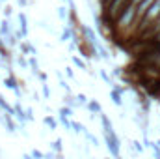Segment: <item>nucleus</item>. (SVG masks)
<instances>
[{
	"instance_id": "nucleus-1",
	"label": "nucleus",
	"mask_w": 160,
	"mask_h": 159,
	"mask_svg": "<svg viewBox=\"0 0 160 159\" xmlns=\"http://www.w3.org/2000/svg\"><path fill=\"white\" fill-rule=\"evenodd\" d=\"M136 19H138V8H136V4H130V6L119 15V19L116 21V28L121 30V32H125V30H128V28L134 25Z\"/></svg>"
},
{
	"instance_id": "nucleus-2",
	"label": "nucleus",
	"mask_w": 160,
	"mask_h": 159,
	"mask_svg": "<svg viewBox=\"0 0 160 159\" xmlns=\"http://www.w3.org/2000/svg\"><path fill=\"white\" fill-rule=\"evenodd\" d=\"M160 17V0H155L153 4H151V8L147 9V13H145V17L142 19V26H140V34L142 32H145V30H149V28H153V25L158 21Z\"/></svg>"
},
{
	"instance_id": "nucleus-3",
	"label": "nucleus",
	"mask_w": 160,
	"mask_h": 159,
	"mask_svg": "<svg viewBox=\"0 0 160 159\" xmlns=\"http://www.w3.org/2000/svg\"><path fill=\"white\" fill-rule=\"evenodd\" d=\"M104 140H106L108 152L114 156V159H118L119 157V139H118L116 131H112V133H104Z\"/></svg>"
},
{
	"instance_id": "nucleus-4",
	"label": "nucleus",
	"mask_w": 160,
	"mask_h": 159,
	"mask_svg": "<svg viewBox=\"0 0 160 159\" xmlns=\"http://www.w3.org/2000/svg\"><path fill=\"white\" fill-rule=\"evenodd\" d=\"M17 21H19V30H21V34H22V38H26L28 36V17H26V13H19L17 15Z\"/></svg>"
},
{
	"instance_id": "nucleus-5",
	"label": "nucleus",
	"mask_w": 160,
	"mask_h": 159,
	"mask_svg": "<svg viewBox=\"0 0 160 159\" xmlns=\"http://www.w3.org/2000/svg\"><path fill=\"white\" fill-rule=\"evenodd\" d=\"M15 118L21 122V125H24L26 122H28V116H26V111L21 107V103H17L15 105Z\"/></svg>"
},
{
	"instance_id": "nucleus-6",
	"label": "nucleus",
	"mask_w": 160,
	"mask_h": 159,
	"mask_svg": "<svg viewBox=\"0 0 160 159\" xmlns=\"http://www.w3.org/2000/svg\"><path fill=\"white\" fill-rule=\"evenodd\" d=\"M9 36H13L11 34V25H9V21L6 19V21H2L0 23V38H9Z\"/></svg>"
},
{
	"instance_id": "nucleus-7",
	"label": "nucleus",
	"mask_w": 160,
	"mask_h": 159,
	"mask_svg": "<svg viewBox=\"0 0 160 159\" xmlns=\"http://www.w3.org/2000/svg\"><path fill=\"white\" fill-rule=\"evenodd\" d=\"M75 36H77V34H75V30H73L71 26H65V28L62 30V36H60V40L65 43V41H71Z\"/></svg>"
},
{
	"instance_id": "nucleus-8",
	"label": "nucleus",
	"mask_w": 160,
	"mask_h": 159,
	"mask_svg": "<svg viewBox=\"0 0 160 159\" xmlns=\"http://www.w3.org/2000/svg\"><path fill=\"white\" fill-rule=\"evenodd\" d=\"M0 107L4 109V112H6V114H11V116H15V107H11V105L6 101V97H4L2 94H0Z\"/></svg>"
},
{
	"instance_id": "nucleus-9",
	"label": "nucleus",
	"mask_w": 160,
	"mask_h": 159,
	"mask_svg": "<svg viewBox=\"0 0 160 159\" xmlns=\"http://www.w3.org/2000/svg\"><path fill=\"white\" fill-rule=\"evenodd\" d=\"M101 116V123H102V129H104V133H112L114 131V127H112V122H110V118L102 112V114H99Z\"/></svg>"
},
{
	"instance_id": "nucleus-10",
	"label": "nucleus",
	"mask_w": 160,
	"mask_h": 159,
	"mask_svg": "<svg viewBox=\"0 0 160 159\" xmlns=\"http://www.w3.org/2000/svg\"><path fill=\"white\" fill-rule=\"evenodd\" d=\"M69 15H71V9H69L67 6H60V8H58V17H60L62 23L69 21Z\"/></svg>"
},
{
	"instance_id": "nucleus-11",
	"label": "nucleus",
	"mask_w": 160,
	"mask_h": 159,
	"mask_svg": "<svg viewBox=\"0 0 160 159\" xmlns=\"http://www.w3.org/2000/svg\"><path fill=\"white\" fill-rule=\"evenodd\" d=\"M88 111H89V112H93V114H102L101 103H99V101H95V99H91V101L88 103Z\"/></svg>"
},
{
	"instance_id": "nucleus-12",
	"label": "nucleus",
	"mask_w": 160,
	"mask_h": 159,
	"mask_svg": "<svg viewBox=\"0 0 160 159\" xmlns=\"http://www.w3.org/2000/svg\"><path fill=\"white\" fill-rule=\"evenodd\" d=\"M110 99H112V101H114V105H118V107H121V105H123L121 92H119V90H116V88H112V90H110Z\"/></svg>"
},
{
	"instance_id": "nucleus-13",
	"label": "nucleus",
	"mask_w": 160,
	"mask_h": 159,
	"mask_svg": "<svg viewBox=\"0 0 160 159\" xmlns=\"http://www.w3.org/2000/svg\"><path fill=\"white\" fill-rule=\"evenodd\" d=\"M4 86H6V88H9V90H13V92H15V90L19 88V84H17V80H15V77H11V75L4 79Z\"/></svg>"
},
{
	"instance_id": "nucleus-14",
	"label": "nucleus",
	"mask_w": 160,
	"mask_h": 159,
	"mask_svg": "<svg viewBox=\"0 0 160 159\" xmlns=\"http://www.w3.org/2000/svg\"><path fill=\"white\" fill-rule=\"evenodd\" d=\"M28 64H30V69H32V73H34V75H39L41 69H39V62H38V58H36V56H32V58L28 60Z\"/></svg>"
},
{
	"instance_id": "nucleus-15",
	"label": "nucleus",
	"mask_w": 160,
	"mask_h": 159,
	"mask_svg": "<svg viewBox=\"0 0 160 159\" xmlns=\"http://www.w3.org/2000/svg\"><path fill=\"white\" fill-rule=\"evenodd\" d=\"M4 127L9 131V133H15L17 129H15V123H13V120H11V114H6V120H4Z\"/></svg>"
},
{
	"instance_id": "nucleus-16",
	"label": "nucleus",
	"mask_w": 160,
	"mask_h": 159,
	"mask_svg": "<svg viewBox=\"0 0 160 159\" xmlns=\"http://www.w3.org/2000/svg\"><path fill=\"white\" fill-rule=\"evenodd\" d=\"M21 51H22L24 54H28V52H30V54H38V52H36V49H34L30 43H26V41H22V43H21Z\"/></svg>"
},
{
	"instance_id": "nucleus-17",
	"label": "nucleus",
	"mask_w": 160,
	"mask_h": 159,
	"mask_svg": "<svg viewBox=\"0 0 160 159\" xmlns=\"http://www.w3.org/2000/svg\"><path fill=\"white\" fill-rule=\"evenodd\" d=\"M73 64H75L77 68H80V69H88V66H86V62H84V60H82L80 56H77V54L73 56Z\"/></svg>"
},
{
	"instance_id": "nucleus-18",
	"label": "nucleus",
	"mask_w": 160,
	"mask_h": 159,
	"mask_svg": "<svg viewBox=\"0 0 160 159\" xmlns=\"http://www.w3.org/2000/svg\"><path fill=\"white\" fill-rule=\"evenodd\" d=\"M43 122H45V125H47V127H50V129H56V127H58L56 120L50 118V116H45V118H43Z\"/></svg>"
},
{
	"instance_id": "nucleus-19",
	"label": "nucleus",
	"mask_w": 160,
	"mask_h": 159,
	"mask_svg": "<svg viewBox=\"0 0 160 159\" xmlns=\"http://www.w3.org/2000/svg\"><path fill=\"white\" fill-rule=\"evenodd\" d=\"M50 148H52V152L60 154V152H62V139H56V140L50 144Z\"/></svg>"
},
{
	"instance_id": "nucleus-20",
	"label": "nucleus",
	"mask_w": 160,
	"mask_h": 159,
	"mask_svg": "<svg viewBox=\"0 0 160 159\" xmlns=\"http://www.w3.org/2000/svg\"><path fill=\"white\" fill-rule=\"evenodd\" d=\"M73 131H75V133H84V135L88 133L86 127H84L82 123H78V122H73Z\"/></svg>"
},
{
	"instance_id": "nucleus-21",
	"label": "nucleus",
	"mask_w": 160,
	"mask_h": 159,
	"mask_svg": "<svg viewBox=\"0 0 160 159\" xmlns=\"http://www.w3.org/2000/svg\"><path fill=\"white\" fill-rule=\"evenodd\" d=\"M60 122L63 123V127H65V129H73V122L67 118V116H60Z\"/></svg>"
},
{
	"instance_id": "nucleus-22",
	"label": "nucleus",
	"mask_w": 160,
	"mask_h": 159,
	"mask_svg": "<svg viewBox=\"0 0 160 159\" xmlns=\"http://www.w3.org/2000/svg\"><path fill=\"white\" fill-rule=\"evenodd\" d=\"M60 116H67V118H71V116H73L71 107H62V109H60Z\"/></svg>"
},
{
	"instance_id": "nucleus-23",
	"label": "nucleus",
	"mask_w": 160,
	"mask_h": 159,
	"mask_svg": "<svg viewBox=\"0 0 160 159\" xmlns=\"http://www.w3.org/2000/svg\"><path fill=\"white\" fill-rule=\"evenodd\" d=\"M75 99H77V103H78V105H86V107H88V103H89V101H88V97H86L84 94H78Z\"/></svg>"
},
{
	"instance_id": "nucleus-24",
	"label": "nucleus",
	"mask_w": 160,
	"mask_h": 159,
	"mask_svg": "<svg viewBox=\"0 0 160 159\" xmlns=\"http://www.w3.org/2000/svg\"><path fill=\"white\" fill-rule=\"evenodd\" d=\"M151 150H153L155 159H160V144H158V142H157V144H151Z\"/></svg>"
},
{
	"instance_id": "nucleus-25",
	"label": "nucleus",
	"mask_w": 160,
	"mask_h": 159,
	"mask_svg": "<svg viewBox=\"0 0 160 159\" xmlns=\"http://www.w3.org/2000/svg\"><path fill=\"white\" fill-rule=\"evenodd\" d=\"M4 43L8 45V47H13V45H17V36H9V38H6Z\"/></svg>"
},
{
	"instance_id": "nucleus-26",
	"label": "nucleus",
	"mask_w": 160,
	"mask_h": 159,
	"mask_svg": "<svg viewBox=\"0 0 160 159\" xmlns=\"http://www.w3.org/2000/svg\"><path fill=\"white\" fill-rule=\"evenodd\" d=\"M30 156H32L34 159H45V154H43V152H39V150H36V148L32 150V154H30Z\"/></svg>"
},
{
	"instance_id": "nucleus-27",
	"label": "nucleus",
	"mask_w": 160,
	"mask_h": 159,
	"mask_svg": "<svg viewBox=\"0 0 160 159\" xmlns=\"http://www.w3.org/2000/svg\"><path fill=\"white\" fill-rule=\"evenodd\" d=\"M101 77H102V80H104V82H106V84H114V82H112V79H110V77H108V73H106V71H104V69H101Z\"/></svg>"
},
{
	"instance_id": "nucleus-28",
	"label": "nucleus",
	"mask_w": 160,
	"mask_h": 159,
	"mask_svg": "<svg viewBox=\"0 0 160 159\" xmlns=\"http://www.w3.org/2000/svg\"><path fill=\"white\" fill-rule=\"evenodd\" d=\"M41 90H43V97H45V99H48V97H50V90H48V86H47V82L43 84V88H41Z\"/></svg>"
},
{
	"instance_id": "nucleus-29",
	"label": "nucleus",
	"mask_w": 160,
	"mask_h": 159,
	"mask_svg": "<svg viewBox=\"0 0 160 159\" xmlns=\"http://www.w3.org/2000/svg\"><path fill=\"white\" fill-rule=\"evenodd\" d=\"M17 62H19V66H22V68H30V64H28L22 56H19V58H17Z\"/></svg>"
},
{
	"instance_id": "nucleus-30",
	"label": "nucleus",
	"mask_w": 160,
	"mask_h": 159,
	"mask_svg": "<svg viewBox=\"0 0 160 159\" xmlns=\"http://www.w3.org/2000/svg\"><path fill=\"white\" fill-rule=\"evenodd\" d=\"M2 38H0V56H4V58H8V52H6V51H4V47H2Z\"/></svg>"
},
{
	"instance_id": "nucleus-31",
	"label": "nucleus",
	"mask_w": 160,
	"mask_h": 159,
	"mask_svg": "<svg viewBox=\"0 0 160 159\" xmlns=\"http://www.w3.org/2000/svg\"><path fill=\"white\" fill-rule=\"evenodd\" d=\"M4 15H6V17H9V15H11V8H9L8 4L4 6Z\"/></svg>"
},
{
	"instance_id": "nucleus-32",
	"label": "nucleus",
	"mask_w": 160,
	"mask_h": 159,
	"mask_svg": "<svg viewBox=\"0 0 160 159\" xmlns=\"http://www.w3.org/2000/svg\"><path fill=\"white\" fill-rule=\"evenodd\" d=\"M65 103H67L69 107H73V105H75V101H73V97H71V94H67V99H65Z\"/></svg>"
},
{
	"instance_id": "nucleus-33",
	"label": "nucleus",
	"mask_w": 160,
	"mask_h": 159,
	"mask_svg": "<svg viewBox=\"0 0 160 159\" xmlns=\"http://www.w3.org/2000/svg\"><path fill=\"white\" fill-rule=\"evenodd\" d=\"M38 77H39V80H41V82H43V84L47 82V73H43V71H41L39 75H38Z\"/></svg>"
},
{
	"instance_id": "nucleus-34",
	"label": "nucleus",
	"mask_w": 160,
	"mask_h": 159,
	"mask_svg": "<svg viewBox=\"0 0 160 159\" xmlns=\"http://www.w3.org/2000/svg\"><path fill=\"white\" fill-rule=\"evenodd\" d=\"M26 116H28V120H34V111L32 109H26Z\"/></svg>"
},
{
	"instance_id": "nucleus-35",
	"label": "nucleus",
	"mask_w": 160,
	"mask_h": 159,
	"mask_svg": "<svg viewBox=\"0 0 160 159\" xmlns=\"http://www.w3.org/2000/svg\"><path fill=\"white\" fill-rule=\"evenodd\" d=\"M4 120H6V116H4V109L0 107V123L4 125Z\"/></svg>"
},
{
	"instance_id": "nucleus-36",
	"label": "nucleus",
	"mask_w": 160,
	"mask_h": 159,
	"mask_svg": "<svg viewBox=\"0 0 160 159\" xmlns=\"http://www.w3.org/2000/svg\"><path fill=\"white\" fill-rule=\"evenodd\" d=\"M134 148H136V150H138V152H142V150H143V146H142V144H140V142H138V140H136V142H134Z\"/></svg>"
},
{
	"instance_id": "nucleus-37",
	"label": "nucleus",
	"mask_w": 160,
	"mask_h": 159,
	"mask_svg": "<svg viewBox=\"0 0 160 159\" xmlns=\"http://www.w3.org/2000/svg\"><path fill=\"white\" fill-rule=\"evenodd\" d=\"M17 4H19V6H21V8H24V6H26V4H28V0H17Z\"/></svg>"
},
{
	"instance_id": "nucleus-38",
	"label": "nucleus",
	"mask_w": 160,
	"mask_h": 159,
	"mask_svg": "<svg viewBox=\"0 0 160 159\" xmlns=\"http://www.w3.org/2000/svg\"><path fill=\"white\" fill-rule=\"evenodd\" d=\"M65 73H67V77H73V69L71 68H65Z\"/></svg>"
},
{
	"instance_id": "nucleus-39",
	"label": "nucleus",
	"mask_w": 160,
	"mask_h": 159,
	"mask_svg": "<svg viewBox=\"0 0 160 159\" xmlns=\"http://www.w3.org/2000/svg\"><path fill=\"white\" fill-rule=\"evenodd\" d=\"M22 159H34V157H32V156H28V154H24V156H22Z\"/></svg>"
},
{
	"instance_id": "nucleus-40",
	"label": "nucleus",
	"mask_w": 160,
	"mask_h": 159,
	"mask_svg": "<svg viewBox=\"0 0 160 159\" xmlns=\"http://www.w3.org/2000/svg\"><path fill=\"white\" fill-rule=\"evenodd\" d=\"M140 2H143V0H132V4H136V6H138Z\"/></svg>"
},
{
	"instance_id": "nucleus-41",
	"label": "nucleus",
	"mask_w": 160,
	"mask_h": 159,
	"mask_svg": "<svg viewBox=\"0 0 160 159\" xmlns=\"http://www.w3.org/2000/svg\"><path fill=\"white\" fill-rule=\"evenodd\" d=\"M155 40H157V41H158V43H160V32H158V34H157V38H155Z\"/></svg>"
},
{
	"instance_id": "nucleus-42",
	"label": "nucleus",
	"mask_w": 160,
	"mask_h": 159,
	"mask_svg": "<svg viewBox=\"0 0 160 159\" xmlns=\"http://www.w3.org/2000/svg\"><path fill=\"white\" fill-rule=\"evenodd\" d=\"M0 2H6V0H0Z\"/></svg>"
},
{
	"instance_id": "nucleus-43",
	"label": "nucleus",
	"mask_w": 160,
	"mask_h": 159,
	"mask_svg": "<svg viewBox=\"0 0 160 159\" xmlns=\"http://www.w3.org/2000/svg\"><path fill=\"white\" fill-rule=\"evenodd\" d=\"M118 159H121V157H118Z\"/></svg>"
},
{
	"instance_id": "nucleus-44",
	"label": "nucleus",
	"mask_w": 160,
	"mask_h": 159,
	"mask_svg": "<svg viewBox=\"0 0 160 159\" xmlns=\"http://www.w3.org/2000/svg\"><path fill=\"white\" fill-rule=\"evenodd\" d=\"M158 144H160V142H158Z\"/></svg>"
}]
</instances>
